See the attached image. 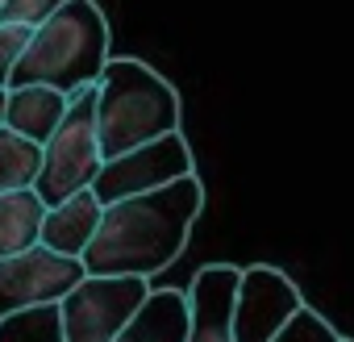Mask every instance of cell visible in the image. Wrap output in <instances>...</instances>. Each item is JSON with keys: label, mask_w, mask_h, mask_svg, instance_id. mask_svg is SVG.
<instances>
[{"label": "cell", "mask_w": 354, "mask_h": 342, "mask_svg": "<svg viewBox=\"0 0 354 342\" xmlns=\"http://www.w3.org/2000/svg\"><path fill=\"white\" fill-rule=\"evenodd\" d=\"M205 209V184L196 171L142 197L104 205L100 230L84 251L88 276H158L184 255L188 234Z\"/></svg>", "instance_id": "cell-1"}, {"label": "cell", "mask_w": 354, "mask_h": 342, "mask_svg": "<svg viewBox=\"0 0 354 342\" xmlns=\"http://www.w3.org/2000/svg\"><path fill=\"white\" fill-rule=\"evenodd\" d=\"M109 21L96 0H67L42 26H34L9 88L17 84H50L67 96L92 88L109 63Z\"/></svg>", "instance_id": "cell-2"}, {"label": "cell", "mask_w": 354, "mask_h": 342, "mask_svg": "<svg viewBox=\"0 0 354 342\" xmlns=\"http://www.w3.org/2000/svg\"><path fill=\"white\" fill-rule=\"evenodd\" d=\"M180 92L142 59H109L96 80V134L104 159L180 129Z\"/></svg>", "instance_id": "cell-3"}, {"label": "cell", "mask_w": 354, "mask_h": 342, "mask_svg": "<svg viewBox=\"0 0 354 342\" xmlns=\"http://www.w3.org/2000/svg\"><path fill=\"white\" fill-rule=\"evenodd\" d=\"M100 163H104V150H100V134H96V84H92V88H80L71 96L63 125L46 138L34 192L50 209V205L92 188Z\"/></svg>", "instance_id": "cell-4"}, {"label": "cell", "mask_w": 354, "mask_h": 342, "mask_svg": "<svg viewBox=\"0 0 354 342\" xmlns=\"http://www.w3.org/2000/svg\"><path fill=\"white\" fill-rule=\"evenodd\" d=\"M150 292L154 288L142 276H84L59 300L67 342H113Z\"/></svg>", "instance_id": "cell-5"}, {"label": "cell", "mask_w": 354, "mask_h": 342, "mask_svg": "<svg viewBox=\"0 0 354 342\" xmlns=\"http://www.w3.org/2000/svg\"><path fill=\"white\" fill-rule=\"evenodd\" d=\"M192 171H196L192 146H188L184 129H175L167 138H154V142H142L133 150L104 159L96 180H92V192L100 197V205H113V201L142 197V192H154L162 184H175V180L192 176Z\"/></svg>", "instance_id": "cell-6"}, {"label": "cell", "mask_w": 354, "mask_h": 342, "mask_svg": "<svg viewBox=\"0 0 354 342\" xmlns=\"http://www.w3.org/2000/svg\"><path fill=\"white\" fill-rule=\"evenodd\" d=\"M84 276H88L84 259L59 255V251H50L42 242L30 246V251L5 255L0 259V317L34 309V305L63 300Z\"/></svg>", "instance_id": "cell-7"}, {"label": "cell", "mask_w": 354, "mask_h": 342, "mask_svg": "<svg viewBox=\"0 0 354 342\" xmlns=\"http://www.w3.org/2000/svg\"><path fill=\"white\" fill-rule=\"evenodd\" d=\"M304 305L300 288L271 263L242 267L234 296V338L238 342H271L283 321Z\"/></svg>", "instance_id": "cell-8"}, {"label": "cell", "mask_w": 354, "mask_h": 342, "mask_svg": "<svg viewBox=\"0 0 354 342\" xmlns=\"http://www.w3.org/2000/svg\"><path fill=\"white\" fill-rule=\"evenodd\" d=\"M242 267L234 263H209L192 276L188 288V342H238L234 338V296H238Z\"/></svg>", "instance_id": "cell-9"}, {"label": "cell", "mask_w": 354, "mask_h": 342, "mask_svg": "<svg viewBox=\"0 0 354 342\" xmlns=\"http://www.w3.org/2000/svg\"><path fill=\"white\" fill-rule=\"evenodd\" d=\"M100 217H104L100 197H96L92 188H84V192H75V197H67V201H59V205L46 209V217H42V238H38V242L50 246V251H59V255L84 259L88 242H92L96 230H100Z\"/></svg>", "instance_id": "cell-10"}, {"label": "cell", "mask_w": 354, "mask_h": 342, "mask_svg": "<svg viewBox=\"0 0 354 342\" xmlns=\"http://www.w3.org/2000/svg\"><path fill=\"white\" fill-rule=\"evenodd\" d=\"M67 109H71V96L67 92H59L50 84H17L5 96V125L13 134L46 146V138L63 125Z\"/></svg>", "instance_id": "cell-11"}, {"label": "cell", "mask_w": 354, "mask_h": 342, "mask_svg": "<svg viewBox=\"0 0 354 342\" xmlns=\"http://www.w3.org/2000/svg\"><path fill=\"white\" fill-rule=\"evenodd\" d=\"M188 325H192L188 292L158 288L146 296V305L133 313V321L113 342H188Z\"/></svg>", "instance_id": "cell-12"}, {"label": "cell", "mask_w": 354, "mask_h": 342, "mask_svg": "<svg viewBox=\"0 0 354 342\" xmlns=\"http://www.w3.org/2000/svg\"><path fill=\"white\" fill-rule=\"evenodd\" d=\"M42 217H46V201H42L34 188L0 192V259L38 246V238H42Z\"/></svg>", "instance_id": "cell-13"}, {"label": "cell", "mask_w": 354, "mask_h": 342, "mask_svg": "<svg viewBox=\"0 0 354 342\" xmlns=\"http://www.w3.org/2000/svg\"><path fill=\"white\" fill-rule=\"evenodd\" d=\"M42 171V146L0 125V192H21L38 184Z\"/></svg>", "instance_id": "cell-14"}, {"label": "cell", "mask_w": 354, "mask_h": 342, "mask_svg": "<svg viewBox=\"0 0 354 342\" xmlns=\"http://www.w3.org/2000/svg\"><path fill=\"white\" fill-rule=\"evenodd\" d=\"M0 342H67L59 300L0 317Z\"/></svg>", "instance_id": "cell-15"}, {"label": "cell", "mask_w": 354, "mask_h": 342, "mask_svg": "<svg viewBox=\"0 0 354 342\" xmlns=\"http://www.w3.org/2000/svg\"><path fill=\"white\" fill-rule=\"evenodd\" d=\"M271 342H342V334H337V330L317 313V309L300 305V309L283 321V330H279Z\"/></svg>", "instance_id": "cell-16"}, {"label": "cell", "mask_w": 354, "mask_h": 342, "mask_svg": "<svg viewBox=\"0 0 354 342\" xmlns=\"http://www.w3.org/2000/svg\"><path fill=\"white\" fill-rule=\"evenodd\" d=\"M30 34H34L30 26L0 21V88H9V80H13V67H17V59H21V51H26Z\"/></svg>", "instance_id": "cell-17"}, {"label": "cell", "mask_w": 354, "mask_h": 342, "mask_svg": "<svg viewBox=\"0 0 354 342\" xmlns=\"http://www.w3.org/2000/svg\"><path fill=\"white\" fill-rule=\"evenodd\" d=\"M67 0H5L0 5V21H17V26H42L55 9H63Z\"/></svg>", "instance_id": "cell-18"}, {"label": "cell", "mask_w": 354, "mask_h": 342, "mask_svg": "<svg viewBox=\"0 0 354 342\" xmlns=\"http://www.w3.org/2000/svg\"><path fill=\"white\" fill-rule=\"evenodd\" d=\"M5 96H9V88H0V125H5Z\"/></svg>", "instance_id": "cell-19"}, {"label": "cell", "mask_w": 354, "mask_h": 342, "mask_svg": "<svg viewBox=\"0 0 354 342\" xmlns=\"http://www.w3.org/2000/svg\"><path fill=\"white\" fill-rule=\"evenodd\" d=\"M342 342H350V338H342Z\"/></svg>", "instance_id": "cell-20"}, {"label": "cell", "mask_w": 354, "mask_h": 342, "mask_svg": "<svg viewBox=\"0 0 354 342\" xmlns=\"http://www.w3.org/2000/svg\"><path fill=\"white\" fill-rule=\"evenodd\" d=\"M0 5H5V0H0Z\"/></svg>", "instance_id": "cell-21"}]
</instances>
